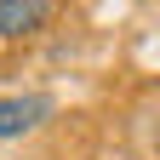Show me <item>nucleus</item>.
<instances>
[{
    "label": "nucleus",
    "instance_id": "obj_2",
    "mask_svg": "<svg viewBox=\"0 0 160 160\" xmlns=\"http://www.w3.org/2000/svg\"><path fill=\"white\" fill-rule=\"evenodd\" d=\"M57 0H0V40H34L52 23Z\"/></svg>",
    "mask_w": 160,
    "mask_h": 160
},
{
    "label": "nucleus",
    "instance_id": "obj_1",
    "mask_svg": "<svg viewBox=\"0 0 160 160\" xmlns=\"http://www.w3.org/2000/svg\"><path fill=\"white\" fill-rule=\"evenodd\" d=\"M57 114V103L46 92H23V97H0V143H17V137H29L34 126H46Z\"/></svg>",
    "mask_w": 160,
    "mask_h": 160
}]
</instances>
